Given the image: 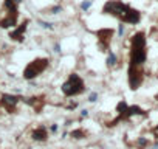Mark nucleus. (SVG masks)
<instances>
[{
	"mask_svg": "<svg viewBox=\"0 0 158 149\" xmlns=\"http://www.w3.org/2000/svg\"><path fill=\"white\" fill-rule=\"evenodd\" d=\"M102 12L107 16L116 17L122 23L136 25L141 20V12L132 8V6H129L127 3L121 2V0H107L104 6H102Z\"/></svg>",
	"mask_w": 158,
	"mask_h": 149,
	"instance_id": "1",
	"label": "nucleus"
},
{
	"mask_svg": "<svg viewBox=\"0 0 158 149\" xmlns=\"http://www.w3.org/2000/svg\"><path fill=\"white\" fill-rule=\"evenodd\" d=\"M147 39L146 33L138 31L130 39V56H129V65L143 67V64L147 59Z\"/></svg>",
	"mask_w": 158,
	"mask_h": 149,
	"instance_id": "2",
	"label": "nucleus"
},
{
	"mask_svg": "<svg viewBox=\"0 0 158 149\" xmlns=\"http://www.w3.org/2000/svg\"><path fill=\"white\" fill-rule=\"evenodd\" d=\"M60 90H62V93L65 95V96L70 98V96H76V95L84 93L85 85H84V81H82V78L79 76L78 73H71L70 76H68V79L62 84Z\"/></svg>",
	"mask_w": 158,
	"mask_h": 149,
	"instance_id": "3",
	"label": "nucleus"
},
{
	"mask_svg": "<svg viewBox=\"0 0 158 149\" xmlns=\"http://www.w3.org/2000/svg\"><path fill=\"white\" fill-rule=\"evenodd\" d=\"M47 67H48V59L47 58H36V59H33L31 62H28V65L25 67L23 78L31 81L34 78H37L40 73H44L47 70Z\"/></svg>",
	"mask_w": 158,
	"mask_h": 149,
	"instance_id": "4",
	"label": "nucleus"
},
{
	"mask_svg": "<svg viewBox=\"0 0 158 149\" xmlns=\"http://www.w3.org/2000/svg\"><path fill=\"white\" fill-rule=\"evenodd\" d=\"M127 79H129V85L132 90H138L140 85L144 81V72L143 67H135V65H129V72H127Z\"/></svg>",
	"mask_w": 158,
	"mask_h": 149,
	"instance_id": "5",
	"label": "nucleus"
},
{
	"mask_svg": "<svg viewBox=\"0 0 158 149\" xmlns=\"http://www.w3.org/2000/svg\"><path fill=\"white\" fill-rule=\"evenodd\" d=\"M96 36H98V47L101 51H108L110 48V42L113 37V30L112 28H102L96 31Z\"/></svg>",
	"mask_w": 158,
	"mask_h": 149,
	"instance_id": "6",
	"label": "nucleus"
},
{
	"mask_svg": "<svg viewBox=\"0 0 158 149\" xmlns=\"http://www.w3.org/2000/svg\"><path fill=\"white\" fill-rule=\"evenodd\" d=\"M20 98L16 96V95H11V93H3L2 95V99H0V106L3 107L6 112H16V107L19 104Z\"/></svg>",
	"mask_w": 158,
	"mask_h": 149,
	"instance_id": "7",
	"label": "nucleus"
},
{
	"mask_svg": "<svg viewBox=\"0 0 158 149\" xmlns=\"http://www.w3.org/2000/svg\"><path fill=\"white\" fill-rule=\"evenodd\" d=\"M28 23H30V20L28 19H25L20 25H17V28L16 30H12L9 31V39L11 40H14V42H23V34H25V31L26 28H28Z\"/></svg>",
	"mask_w": 158,
	"mask_h": 149,
	"instance_id": "8",
	"label": "nucleus"
},
{
	"mask_svg": "<svg viewBox=\"0 0 158 149\" xmlns=\"http://www.w3.org/2000/svg\"><path fill=\"white\" fill-rule=\"evenodd\" d=\"M17 19H19V12H6L5 17L0 19V28L3 30L14 28V26H17Z\"/></svg>",
	"mask_w": 158,
	"mask_h": 149,
	"instance_id": "9",
	"label": "nucleus"
},
{
	"mask_svg": "<svg viewBox=\"0 0 158 149\" xmlns=\"http://www.w3.org/2000/svg\"><path fill=\"white\" fill-rule=\"evenodd\" d=\"M20 99L25 101L26 104H30L36 112H40V110H42V107H44V104H45V101H44L42 96H31V98H20Z\"/></svg>",
	"mask_w": 158,
	"mask_h": 149,
	"instance_id": "10",
	"label": "nucleus"
},
{
	"mask_svg": "<svg viewBox=\"0 0 158 149\" xmlns=\"http://www.w3.org/2000/svg\"><path fill=\"white\" fill-rule=\"evenodd\" d=\"M31 137H33V140H36V141H45L47 137H48V132H47V129L44 126H40V127H37V129L31 134Z\"/></svg>",
	"mask_w": 158,
	"mask_h": 149,
	"instance_id": "11",
	"label": "nucleus"
},
{
	"mask_svg": "<svg viewBox=\"0 0 158 149\" xmlns=\"http://www.w3.org/2000/svg\"><path fill=\"white\" fill-rule=\"evenodd\" d=\"M133 115H146V112H144L140 106H129L127 107V113H126V118H132Z\"/></svg>",
	"mask_w": 158,
	"mask_h": 149,
	"instance_id": "12",
	"label": "nucleus"
},
{
	"mask_svg": "<svg viewBox=\"0 0 158 149\" xmlns=\"http://www.w3.org/2000/svg\"><path fill=\"white\" fill-rule=\"evenodd\" d=\"M116 62H118V58H116V55H115L112 50H108V55H107V65H108V67H115Z\"/></svg>",
	"mask_w": 158,
	"mask_h": 149,
	"instance_id": "13",
	"label": "nucleus"
},
{
	"mask_svg": "<svg viewBox=\"0 0 158 149\" xmlns=\"http://www.w3.org/2000/svg\"><path fill=\"white\" fill-rule=\"evenodd\" d=\"M71 137L76 138V140H81V138L87 137V132L84 129H74V131H71Z\"/></svg>",
	"mask_w": 158,
	"mask_h": 149,
	"instance_id": "14",
	"label": "nucleus"
},
{
	"mask_svg": "<svg viewBox=\"0 0 158 149\" xmlns=\"http://www.w3.org/2000/svg\"><path fill=\"white\" fill-rule=\"evenodd\" d=\"M92 3H93V0H84V2L81 3V9L82 11H88V9H90V6H92Z\"/></svg>",
	"mask_w": 158,
	"mask_h": 149,
	"instance_id": "15",
	"label": "nucleus"
},
{
	"mask_svg": "<svg viewBox=\"0 0 158 149\" xmlns=\"http://www.w3.org/2000/svg\"><path fill=\"white\" fill-rule=\"evenodd\" d=\"M149 145V141L146 138H138V141H136V146H138V149H144Z\"/></svg>",
	"mask_w": 158,
	"mask_h": 149,
	"instance_id": "16",
	"label": "nucleus"
},
{
	"mask_svg": "<svg viewBox=\"0 0 158 149\" xmlns=\"http://www.w3.org/2000/svg\"><path fill=\"white\" fill-rule=\"evenodd\" d=\"M60 11H62V6H60V5H56V6H53V8L48 9L50 14H58V12H60Z\"/></svg>",
	"mask_w": 158,
	"mask_h": 149,
	"instance_id": "17",
	"label": "nucleus"
},
{
	"mask_svg": "<svg viewBox=\"0 0 158 149\" xmlns=\"http://www.w3.org/2000/svg\"><path fill=\"white\" fill-rule=\"evenodd\" d=\"M39 25L42 26V28H47V30H53V25L50 22H42V20H39Z\"/></svg>",
	"mask_w": 158,
	"mask_h": 149,
	"instance_id": "18",
	"label": "nucleus"
},
{
	"mask_svg": "<svg viewBox=\"0 0 158 149\" xmlns=\"http://www.w3.org/2000/svg\"><path fill=\"white\" fill-rule=\"evenodd\" d=\"M122 34H124V23H122V22H121V23L118 25V36L121 37Z\"/></svg>",
	"mask_w": 158,
	"mask_h": 149,
	"instance_id": "19",
	"label": "nucleus"
},
{
	"mask_svg": "<svg viewBox=\"0 0 158 149\" xmlns=\"http://www.w3.org/2000/svg\"><path fill=\"white\" fill-rule=\"evenodd\" d=\"M96 99H98V93H96V92H93V93L90 95V96H88V101H90V103H95Z\"/></svg>",
	"mask_w": 158,
	"mask_h": 149,
	"instance_id": "20",
	"label": "nucleus"
},
{
	"mask_svg": "<svg viewBox=\"0 0 158 149\" xmlns=\"http://www.w3.org/2000/svg\"><path fill=\"white\" fill-rule=\"evenodd\" d=\"M54 51H56V53H60V45H59V42L54 44Z\"/></svg>",
	"mask_w": 158,
	"mask_h": 149,
	"instance_id": "21",
	"label": "nucleus"
},
{
	"mask_svg": "<svg viewBox=\"0 0 158 149\" xmlns=\"http://www.w3.org/2000/svg\"><path fill=\"white\" fill-rule=\"evenodd\" d=\"M154 135H155V137L158 138V124H157V127H155V129H154Z\"/></svg>",
	"mask_w": 158,
	"mask_h": 149,
	"instance_id": "22",
	"label": "nucleus"
},
{
	"mask_svg": "<svg viewBox=\"0 0 158 149\" xmlns=\"http://www.w3.org/2000/svg\"><path fill=\"white\" fill-rule=\"evenodd\" d=\"M81 115H82V117H87V115H88V110H85V109H84V110L81 112Z\"/></svg>",
	"mask_w": 158,
	"mask_h": 149,
	"instance_id": "23",
	"label": "nucleus"
},
{
	"mask_svg": "<svg viewBox=\"0 0 158 149\" xmlns=\"http://www.w3.org/2000/svg\"><path fill=\"white\" fill-rule=\"evenodd\" d=\"M56 131H58V126L53 124V126H51V132H56Z\"/></svg>",
	"mask_w": 158,
	"mask_h": 149,
	"instance_id": "24",
	"label": "nucleus"
},
{
	"mask_svg": "<svg viewBox=\"0 0 158 149\" xmlns=\"http://www.w3.org/2000/svg\"><path fill=\"white\" fill-rule=\"evenodd\" d=\"M155 99H157V101H158V93H157V95H155Z\"/></svg>",
	"mask_w": 158,
	"mask_h": 149,
	"instance_id": "25",
	"label": "nucleus"
}]
</instances>
